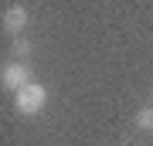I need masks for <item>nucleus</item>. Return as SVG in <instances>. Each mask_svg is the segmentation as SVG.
<instances>
[{
  "label": "nucleus",
  "instance_id": "5",
  "mask_svg": "<svg viewBox=\"0 0 153 146\" xmlns=\"http://www.w3.org/2000/svg\"><path fill=\"white\" fill-rule=\"evenodd\" d=\"M10 51H14L17 58L24 61V58H27V54H31V41H27V38H24V34H21V38H14V48H10Z\"/></svg>",
  "mask_w": 153,
  "mask_h": 146
},
{
  "label": "nucleus",
  "instance_id": "2",
  "mask_svg": "<svg viewBox=\"0 0 153 146\" xmlns=\"http://www.w3.org/2000/svg\"><path fill=\"white\" fill-rule=\"evenodd\" d=\"M31 65L27 61H14V65H4V71H0V85L7 88V92H21V88H27L31 85Z\"/></svg>",
  "mask_w": 153,
  "mask_h": 146
},
{
  "label": "nucleus",
  "instance_id": "1",
  "mask_svg": "<svg viewBox=\"0 0 153 146\" xmlns=\"http://www.w3.org/2000/svg\"><path fill=\"white\" fill-rule=\"evenodd\" d=\"M44 105H48V88H44L41 82H31L27 88H21V92L14 95V109L21 116H38Z\"/></svg>",
  "mask_w": 153,
  "mask_h": 146
},
{
  "label": "nucleus",
  "instance_id": "4",
  "mask_svg": "<svg viewBox=\"0 0 153 146\" xmlns=\"http://www.w3.org/2000/svg\"><path fill=\"white\" fill-rule=\"evenodd\" d=\"M136 126H140V129H146V133H153V105L136 112Z\"/></svg>",
  "mask_w": 153,
  "mask_h": 146
},
{
  "label": "nucleus",
  "instance_id": "3",
  "mask_svg": "<svg viewBox=\"0 0 153 146\" xmlns=\"http://www.w3.org/2000/svg\"><path fill=\"white\" fill-rule=\"evenodd\" d=\"M27 21H31V14H27V7H24V4H14V7H7V10H4V31L14 34V38H21V31L27 27Z\"/></svg>",
  "mask_w": 153,
  "mask_h": 146
}]
</instances>
